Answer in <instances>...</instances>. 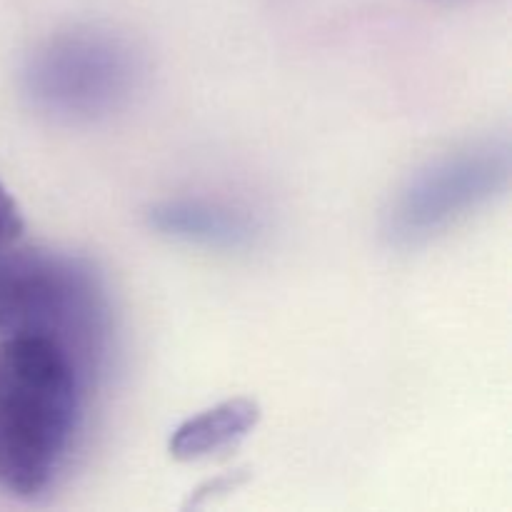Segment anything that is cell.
<instances>
[{"mask_svg": "<svg viewBox=\"0 0 512 512\" xmlns=\"http://www.w3.org/2000/svg\"><path fill=\"white\" fill-rule=\"evenodd\" d=\"M88 378L45 340H0V490L35 500L63 473Z\"/></svg>", "mask_w": 512, "mask_h": 512, "instance_id": "obj_1", "label": "cell"}, {"mask_svg": "<svg viewBox=\"0 0 512 512\" xmlns=\"http://www.w3.org/2000/svg\"><path fill=\"white\" fill-rule=\"evenodd\" d=\"M63 348L85 378L103 365L110 308L98 270L80 255L40 245L0 248V340Z\"/></svg>", "mask_w": 512, "mask_h": 512, "instance_id": "obj_2", "label": "cell"}, {"mask_svg": "<svg viewBox=\"0 0 512 512\" xmlns=\"http://www.w3.org/2000/svg\"><path fill=\"white\" fill-rule=\"evenodd\" d=\"M138 80V60L120 38L70 30L38 48L25 68V93L65 123H90L118 110Z\"/></svg>", "mask_w": 512, "mask_h": 512, "instance_id": "obj_3", "label": "cell"}, {"mask_svg": "<svg viewBox=\"0 0 512 512\" xmlns=\"http://www.w3.org/2000/svg\"><path fill=\"white\" fill-rule=\"evenodd\" d=\"M510 178L508 145H470L415 175L388 215L395 245L428 243L460 218L505 190Z\"/></svg>", "mask_w": 512, "mask_h": 512, "instance_id": "obj_4", "label": "cell"}, {"mask_svg": "<svg viewBox=\"0 0 512 512\" xmlns=\"http://www.w3.org/2000/svg\"><path fill=\"white\" fill-rule=\"evenodd\" d=\"M260 423V405L250 398H230L193 418L183 420L173 430L168 443L170 458L178 463L213 458L215 453L235 448Z\"/></svg>", "mask_w": 512, "mask_h": 512, "instance_id": "obj_5", "label": "cell"}, {"mask_svg": "<svg viewBox=\"0 0 512 512\" xmlns=\"http://www.w3.org/2000/svg\"><path fill=\"white\" fill-rule=\"evenodd\" d=\"M155 230L188 243L240 245L250 238V223L240 213L205 200H168L150 210Z\"/></svg>", "mask_w": 512, "mask_h": 512, "instance_id": "obj_6", "label": "cell"}, {"mask_svg": "<svg viewBox=\"0 0 512 512\" xmlns=\"http://www.w3.org/2000/svg\"><path fill=\"white\" fill-rule=\"evenodd\" d=\"M25 220L20 213V205L15 203L13 195L8 193L3 183H0V248L13 245L23 238Z\"/></svg>", "mask_w": 512, "mask_h": 512, "instance_id": "obj_7", "label": "cell"}]
</instances>
